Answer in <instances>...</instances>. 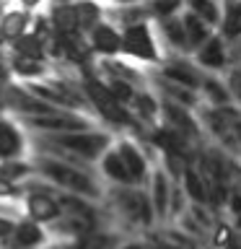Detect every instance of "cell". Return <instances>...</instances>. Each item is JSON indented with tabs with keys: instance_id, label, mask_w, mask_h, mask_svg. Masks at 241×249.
I'll use <instances>...</instances> for the list:
<instances>
[{
	"instance_id": "obj_1",
	"label": "cell",
	"mask_w": 241,
	"mask_h": 249,
	"mask_svg": "<svg viewBox=\"0 0 241 249\" xmlns=\"http://www.w3.org/2000/svg\"><path fill=\"white\" fill-rule=\"evenodd\" d=\"M31 166H34L36 174H42L47 182L60 187L62 192L78 195V197H86V200L106 197L104 190L96 184V179L91 177L88 169H78V166H73V163L52 159V156H36V159L31 161Z\"/></svg>"
},
{
	"instance_id": "obj_2",
	"label": "cell",
	"mask_w": 241,
	"mask_h": 249,
	"mask_svg": "<svg viewBox=\"0 0 241 249\" xmlns=\"http://www.w3.org/2000/svg\"><path fill=\"white\" fill-rule=\"evenodd\" d=\"M23 89L29 93H34L36 99H42L44 104L62 109V112H78V114L91 112V104L81 89V81H75V78H52L50 75L44 81H26Z\"/></svg>"
},
{
	"instance_id": "obj_3",
	"label": "cell",
	"mask_w": 241,
	"mask_h": 249,
	"mask_svg": "<svg viewBox=\"0 0 241 249\" xmlns=\"http://www.w3.org/2000/svg\"><path fill=\"white\" fill-rule=\"evenodd\" d=\"M106 197L112 200V208H117L122 221L140 226V229H153L155 226V215L145 187H114Z\"/></svg>"
},
{
	"instance_id": "obj_4",
	"label": "cell",
	"mask_w": 241,
	"mask_h": 249,
	"mask_svg": "<svg viewBox=\"0 0 241 249\" xmlns=\"http://www.w3.org/2000/svg\"><path fill=\"white\" fill-rule=\"evenodd\" d=\"M42 140L65 148L68 153H73L75 159H81V161H99L101 156L114 145V140H112L109 132H96V130L62 132V135H42Z\"/></svg>"
},
{
	"instance_id": "obj_5",
	"label": "cell",
	"mask_w": 241,
	"mask_h": 249,
	"mask_svg": "<svg viewBox=\"0 0 241 249\" xmlns=\"http://www.w3.org/2000/svg\"><path fill=\"white\" fill-rule=\"evenodd\" d=\"M120 34H122V54L124 57L145 62V65H158L163 60V52L158 47V36H155L151 21L124 26V29H120Z\"/></svg>"
},
{
	"instance_id": "obj_6",
	"label": "cell",
	"mask_w": 241,
	"mask_h": 249,
	"mask_svg": "<svg viewBox=\"0 0 241 249\" xmlns=\"http://www.w3.org/2000/svg\"><path fill=\"white\" fill-rule=\"evenodd\" d=\"M0 112H13L18 117H42V114H57L62 109H54L44 104L42 99H36L34 93H29L18 83H3L0 86Z\"/></svg>"
},
{
	"instance_id": "obj_7",
	"label": "cell",
	"mask_w": 241,
	"mask_h": 249,
	"mask_svg": "<svg viewBox=\"0 0 241 249\" xmlns=\"http://www.w3.org/2000/svg\"><path fill=\"white\" fill-rule=\"evenodd\" d=\"M21 122L31 130H39L42 135H62V132H83L91 130V117L78 112H57L42 117H21Z\"/></svg>"
},
{
	"instance_id": "obj_8",
	"label": "cell",
	"mask_w": 241,
	"mask_h": 249,
	"mask_svg": "<svg viewBox=\"0 0 241 249\" xmlns=\"http://www.w3.org/2000/svg\"><path fill=\"white\" fill-rule=\"evenodd\" d=\"M155 73L171 83H179V86L192 89V91H200L202 75H205L194 65V60L189 54H163V60L155 65Z\"/></svg>"
},
{
	"instance_id": "obj_9",
	"label": "cell",
	"mask_w": 241,
	"mask_h": 249,
	"mask_svg": "<svg viewBox=\"0 0 241 249\" xmlns=\"http://www.w3.org/2000/svg\"><path fill=\"white\" fill-rule=\"evenodd\" d=\"M114 151L120 153V159L127 169V174L132 179V187H145L148 184V177H151V159H148L145 148L138 143L135 138H122L114 143Z\"/></svg>"
},
{
	"instance_id": "obj_10",
	"label": "cell",
	"mask_w": 241,
	"mask_h": 249,
	"mask_svg": "<svg viewBox=\"0 0 241 249\" xmlns=\"http://www.w3.org/2000/svg\"><path fill=\"white\" fill-rule=\"evenodd\" d=\"M189 57L194 60L202 73H213V75H223L225 70L231 68L228 60V42H223L218 34H213L207 42H202L197 50H194Z\"/></svg>"
},
{
	"instance_id": "obj_11",
	"label": "cell",
	"mask_w": 241,
	"mask_h": 249,
	"mask_svg": "<svg viewBox=\"0 0 241 249\" xmlns=\"http://www.w3.org/2000/svg\"><path fill=\"white\" fill-rule=\"evenodd\" d=\"M171 187H174L171 177L161 166H153L151 169V177H148V184H145V192H148V197H151V208H153L155 223H166L169 221Z\"/></svg>"
},
{
	"instance_id": "obj_12",
	"label": "cell",
	"mask_w": 241,
	"mask_h": 249,
	"mask_svg": "<svg viewBox=\"0 0 241 249\" xmlns=\"http://www.w3.org/2000/svg\"><path fill=\"white\" fill-rule=\"evenodd\" d=\"M86 42L96 57H117L122 54V34L109 21H99L93 29L86 31Z\"/></svg>"
},
{
	"instance_id": "obj_13",
	"label": "cell",
	"mask_w": 241,
	"mask_h": 249,
	"mask_svg": "<svg viewBox=\"0 0 241 249\" xmlns=\"http://www.w3.org/2000/svg\"><path fill=\"white\" fill-rule=\"evenodd\" d=\"M42 244H47V233L42 223L31 221V218L16 221L11 236L3 239V249H39Z\"/></svg>"
},
{
	"instance_id": "obj_14",
	"label": "cell",
	"mask_w": 241,
	"mask_h": 249,
	"mask_svg": "<svg viewBox=\"0 0 241 249\" xmlns=\"http://www.w3.org/2000/svg\"><path fill=\"white\" fill-rule=\"evenodd\" d=\"M26 218L36 223H54L57 218L62 215V208L60 202L54 200L52 192L47 190H29L26 192Z\"/></svg>"
},
{
	"instance_id": "obj_15",
	"label": "cell",
	"mask_w": 241,
	"mask_h": 249,
	"mask_svg": "<svg viewBox=\"0 0 241 249\" xmlns=\"http://www.w3.org/2000/svg\"><path fill=\"white\" fill-rule=\"evenodd\" d=\"M161 39L169 47V54H189V44H187V34H184V23L182 16H169V18L155 21Z\"/></svg>"
},
{
	"instance_id": "obj_16",
	"label": "cell",
	"mask_w": 241,
	"mask_h": 249,
	"mask_svg": "<svg viewBox=\"0 0 241 249\" xmlns=\"http://www.w3.org/2000/svg\"><path fill=\"white\" fill-rule=\"evenodd\" d=\"M200 99H202L205 107H215V109H223V107L233 104V96H231L228 86H225V81H223V75H213V73L202 75Z\"/></svg>"
},
{
	"instance_id": "obj_17",
	"label": "cell",
	"mask_w": 241,
	"mask_h": 249,
	"mask_svg": "<svg viewBox=\"0 0 241 249\" xmlns=\"http://www.w3.org/2000/svg\"><path fill=\"white\" fill-rule=\"evenodd\" d=\"M215 34L221 36L223 42H236L241 36V0H225L223 3Z\"/></svg>"
},
{
	"instance_id": "obj_18",
	"label": "cell",
	"mask_w": 241,
	"mask_h": 249,
	"mask_svg": "<svg viewBox=\"0 0 241 249\" xmlns=\"http://www.w3.org/2000/svg\"><path fill=\"white\" fill-rule=\"evenodd\" d=\"M26 148L21 130L16 127V122H11L5 114H0V161L3 159H18Z\"/></svg>"
},
{
	"instance_id": "obj_19",
	"label": "cell",
	"mask_w": 241,
	"mask_h": 249,
	"mask_svg": "<svg viewBox=\"0 0 241 249\" xmlns=\"http://www.w3.org/2000/svg\"><path fill=\"white\" fill-rule=\"evenodd\" d=\"M5 50H8V47H5ZM8 54H11V52H8ZM11 75L21 78V81H44V78H50V62L11 54Z\"/></svg>"
},
{
	"instance_id": "obj_20",
	"label": "cell",
	"mask_w": 241,
	"mask_h": 249,
	"mask_svg": "<svg viewBox=\"0 0 241 249\" xmlns=\"http://www.w3.org/2000/svg\"><path fill=\"white\" fill-rule=\"evenodd\" d=\"M179 187H182V192L187 195V200L189 202H197V205H207V182H205V177L200 174L197 169L192 166H187L184 169V174L179 177Z\"/></svg>"
},
{
	"instance_id": "obj_21",
	"label": "cell",
	"mask_w": 241,
	"mask_h": 249,
	"mask_svg": "<svg viewBox=\"0 0 241 249\" xmlns=\"http://www.w3.org/2000/svg\"><path fill=\"white\" fill-rule=\"evenodd\" d=\"M5 47H8V52H11V54H18V57L50 62V60H47V47H44V42H42L36 34H31V31L21 34L18 39H13V42H8Z\"/></svg>"
},
{
	"instance_id": "obj_22",
	"label": "cell",
	"mask_w": 241,
	"mask_h": 249,
	"mask_svg": "<svg viewBox=\"0 0 241 249\" xmlns=\"http://www.w3.org/2000/svg\"><path fill=\"white\" fill-rule=\"evenodd\" d=\"M179 16H182L184 34H187V44H189V54H192V52L197 50V47H200L202 42H207V39L215 34V29H213V26H207L205 21L197 18V16L189 13V11H182Z\"/></svg>"
},
{
	"instance_id": "obj_23",
	"label": "cell",
	"mask_w": 241,
	"mask_h": 249,
	"mask_svg": "<svg viewBox=\"0 0 241 249\" xmlns=\"http://www.w3.org/2000/svg\"><path fill=\"white\" fill-rule=\"evenodd\" d=\"M99 163H101V174H104L112 184H117V187H132V179L127 174V169H124L120 153L114 151V145L109 148L104 156H101Z\"/></svg>"
},
{
	"instance_id": "obj_24",
	"label": "cell",
	"mask_w": 241,
	"mask_h": 249,
	"mask_svg": "<svg viewBox=\"0 0 241 249\" xmlns=\"http://www.w3.org/2000/svg\"><path fill=\"white\" fill-rule=\"evenodd\" d=\"M122 244V239L112 231L96 229V231H86L83 236H78L70 241V249H117Z\"/></svg>"
},
{
	"instance_id": "obj_25",
	"label": "cell",
	"mask_w": 241,
	"mask_h": 249,
	"mask_svg": "<svg viewBox=\"0 0 241 249\" xmlns=\"http://www.w3.org/2000/svg\"><path fill=\"white\" fill-rule=\"evenodd\" d=\"M31 29V13L29 11H8L3 18H0V34H3V42H13L21 34H26Z\"/></svg>"
},
{
	"instance_id": "obj_26",
	"label": "cell",
	"mask_w": 241,
	"mask_h": 249,
	"mask_svg": "<svg viewBox=\"0 0 241 249\" xmlns=\"http://www.w3.org/2000/svg\"><path fill=\"white\" fill-rule=\"evenodd\" d=\"M205 241H207L213 249H233V247L239 244V236H236V231H233V226H231L228 218L221 215V218L213 223V229H210V233H207Z\"/></svg>"
},
{
	"instance_id": "obj_27",
	"label": "cell",
	"mask_w": 241,
	"mask_h": 249,
	"mask_svg": "<svg viewBox=\"0 0 241 249\" xmlns=\"http://www.w3.org/2000/svg\"><path fill=\"white\" fill-rule=\"evenodd\" d=\"M73 5H75V18H78V31L81 34L93 29L99 21H104V8L96 0H73Z\"/></svg>"
},
{
	"instance_id": "obj_28",
	"label": "cell",
	"mask_w": 241,
	"mask_h": 249,
	"mask_svg": "<svg viewBox=\"0 0 241 249\" xmlns=\"http://www.w3.org/2000/svg\"><path fill=\"white\" fill-rule=\"evenodd\" d=\"M47 18H50L52 29L57 31V34L78 31V18H75V5H73V3H60V5H52V8H50V13H47Z\"/></svg>"
},
{
	"instance_id": "obj_29",
	"label": "cell",
	"mask_w": 241,
	"mask_h": 249,
	"mask_svg": "<svg viewBox=\"0 0 241 249\" xmlns=\"http://www.w3.org/2000/svg\"><path fill=\"white\" fill-rule=\"evenodd\" d=\"M184 11L194 13L197 18H202L207 26H218L221 21V11H223V3L221 0H184Z\"/></svg>"
},
{
	"instance_id": "obj_30",
	"label": "cell",
	"mask_w": 241,
	"mask_h": 249,
	"mask_svg": "<svg viewBox=\"0 0 241 249\" xmlns=\"http://www.w3.org/2000/svg\"><path fill=\"white\" fill-rule=\"evenodd\" d=\"M31 174H34V166L21 161V159H3L0 161V179H5L11 184H21Z\"/></svg>"
},
{
	"instance_id": "obj_31",
	"label": "cell",
	"mask_w": 241,
	"mask_h": 249,
	"mask_svg": "<svg viewBox=\"0 0 241 249\" xmlns=\"http://www.w3.org/2000/svg\"><path fill=\"white\" fill-rule=\"evenodd\" d=\"M148 11H151L153 21L169 18V16H179L184 11V0H145Z\"/></svg>"
},
{
	"instance_id": "obj_32",
	"label": "cell",
	"mask_w": 241,
	"mask_h": 249,
	"mask_svg": "<svg viewBox=\"0 0 241 249\" xmlns=\"http://www.w3.org/2000/svg\"><path fill=\"white\" fill-rule=\"evenodd\" d=\"M101 81L106 83V89H109V93L120 101L122 107H130L132 104V99H135V86L132 83H124V81H120V78H101Z\"/></svg>"
},
{
	"instance_id": "obj_33",
	"label": "cell",
	"mask_w": 241,
	"mask_h": 249,
	"mask_svg": "<svg viewBox=\"0 0 241 249\" xmlns=\"http://www.w3.org/2000/svg\"><path fill=\"white\" fill-rule=\"evenodd\" d=\"M241 213V182L231 184L228 190V197H225V205H223V215L225 218H233Z\"/></svg>"
},
{
	"instance_id": "obj_34",
	"label": "cell",
	"mask_w": 241,
	"mask_h": 249,
	"mask_svg": "<svg viewBox=\"0 0 241 249\" xmlns=\"http://www.w3.org/2000/svg\"><path fill=\"white\" fill-rule=\"evenodd\" d=\"M21 192H23L21 184H11L5 179H0V197H18Z\"/></svg>"
},
{
	"instance_id": "obj_35",
	"label": "cell",
	"mask_w": 241,
	"mask_h": 249,
	"mask_svg": "<svg viewBox=\"0 0 241 249\" xmlns=\"http://www.w3.org/2000/svg\"><path fill=\"white\" fill-rule=\"evenodd\" d=\"M13 226H16V221H11V218H3V215H0V241L11 236Z\"/></svg>"
},
{
	"instance_id": "obj_36",
	"label": "cell",
	"mask_w": 241,
	"mask_h": 249,
	"mask_svg": "<svg viewBox=\"0 0 241 249\" xmlns=\"http://www.w3.org/2000/svg\"><path fill=\"white\" fill-rule=\"evenodd\" d=\"M117 249H151L148 241H138V239H130V241H122Z\"/></svg>"
},
{
	"instance_id": "obj_37",
	"label": "cell",
	"mask_w": 241,
	"mask_h": 249,
	"mask_svg": "<svg viewBox=\"0 0 241 249\" xmlns=\"http://www.w3.org/2000/svg\"><path fill=\"white\" fill-rule=\"evenodd\" d=\"M228 221H231V226H233V231H236V236L241 239V213L233 215V218H228Z\"/></svg>"
},
{
	"instance_id": "obj_38",
	"label": "cell",
	"mask_w": 241,
	"mask_h": 249,
	"mask_svg": "<svg viewBox=\"0 0 241 249\" xmlns=\"http://www.w3.org/2000/svg\"><path fill=\"white\" fill-rule=\"evenodd\" d=\"M138 3H145V0H112L114 8H122V5H138Z\"/></svg>"
},
{
	"instance_id": "obj_39",
	"label": "cell",
	"mask_w": 241,
	"mask_h": 249,
	"mask_svg": "<svg viewBox=\"0 0 241 249\" xmlns=\"http://www.w3.org/2000/svg\"><path fill=\"white\" fill-rule=\"evenodd\" d=\"M18 3L23 5V11H34V8L42 3V0H18Z\"/></svg>"
},
{
	"instance_id": "obj_40",
	"label": "cell",
	"mask_w": 241,
	"mask_h": 249,
	"mask_svg": "<svg viewBox=\"0 0 241 249\" xmlns=\"http://www.w3.org/2000/svg\"><path fill=\"white\" fill-rule=\"evenodd\" d=\"M5 13H8V5H5V0H0V18H3Z\"/></svg>"
},
{
	"instance_id": "obj_41",
	"label": "cell",
	"mask_w": 241,
	"mask_h": 249,
	"mask_svg": "<svg viewBox=\"0 0 241 249\" xmlns=\"http://www.w3.org/2000/svg\"><path fill=\"white\" fill-rule=\"evenodd\" d=\"M60 3H73V0H52V5H60Z\"/></svg>"
},
{
	"instance_id": "obj_42",
	"label": "cell",
	"mask_w": 241,
	"mask_h": 249,
	"mask_svg": "<svg viewBox=\"0 0 241 249\" xmlns=\"http://www.w3.org/2000/svg\"><path fill=\"white\" fill-rule=\"evenodd\" d=\"M197 249H213V247H210V244H207V241H202V244H200Z\"/></svg>"
},
{
	"instance_id": "obj_43",
	"label": "cell",
	"mask_w": 241,
	"mask_h": 249,
	"mask_svg": "<svg viewBox=\"0 0 241 249\" xmlns=\"http://www.w3.org/2000/svg\"><path fill=\"white\" fill-rule=\"evenodd\" d=\"M239 182H241V171H239Z\"/></svg>"
},
{
	"instance_id": "obj_44",
	"label": "cell",
	"mask_w": 241,
	"mask_h": 249,
	"mask_svg": "<svg viewBox=\"0 0 241 249\" xmlns=\"http://www.w3.org/2000/svg\"><path fill=\"white\" fill-rule=\"evenodd\" d=\"M221 3H223V0H221Z\"/></svg>"
}]
</instances>
